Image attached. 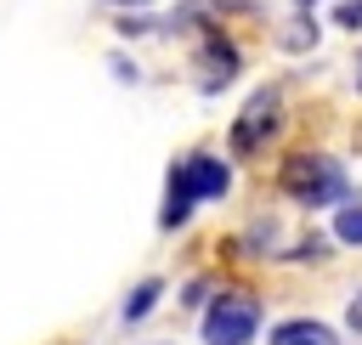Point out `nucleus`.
<instances>
[{"instance_id": "f257e3e1", "label": "nucleus", "mask_w": 362, "mask_h": 345, "mask_svg": "<svg viewBox=\"0 0 362 345\" xmlns=\"http://www.w3.org/2000/svg\"><path fill=\"white\" fill-rule=\"evenodd\" d=\"M226 192H232V164H226L221 153H187V158H175L170 175H164V209H158V226L175 232V226L192 221L198 204H215V198H226Z\"/></svg>"}, {"instance_id": "f03ea898", "label": "nucleus", "mask_w": 362, "mask_h": 345, "mask_svg": "<svg viewBox=\"0 0 362 345\" xmlns=\"http://www.w3.org/2000/svg\"><path fill=\"white\" fill-rule=\"evenodd\" d=\"M277 187L300 204V209H339L351 198V175L339 158L328 153H288L277 170Z\"/></svg>"}, {"instance_id": "7ed1b4c3", "label": "nucleus", "mask_w": 362, "mask_h": 345, "mask_svg": "<svg viewBox=\"0 0 362 345\" xmlns=\"http://www.w3.org/2000/svg\"><path fill=\"white\" fill-rule=\"evenodd\" d=\"M204 345H255L260 334V300L249 288H221L204 300V322H198Z\"/></svg>"}, {"instance_id": "20e7f679", "label": "nucleus", "mask_w": 362, "mask_h": 345, "mask_svg": "<svg viewBox=\"0 0 362 345\" xmlns=\"http://www.w3.org/2000/svg\"><path fill=\"white\" fill-rule=\"evenodd\" d=\"M238 74H243L238 40H232L221 23H209V28L198 34V45H192V79H198V90H204V96H221Z\"/></svg>"}, {"instance_id": "39448f33", "label": "nucleus", "mask_w": 362, "mask_h": 345, "mask_svg": "<svg viewBox=\"0 0 362 345\" xmlns=\"http://www.w3.org/2000/svg\"><path fill=\"white\" fill-rule=\"evenodd\" d=\"M277 124H283V90H277V85H260V90L243 102V113L232 119L226 141H232V153H238V158H255V153L277 136Z\"/></svg>"}, {"instance_id": "423d86ee", "label": "nucleus", "mask_w": 362, "mask_h": 345, "mask_svg": "<svg viewBox=\"0 0 362 345\" xmlns=\"http://www.w3.org/2000/svg\"><path fill=\"white\" fill-rule=\"evenodd\" d=\"M266 345H334V328L328 322H317V317H288V322H277L272 328V339Z\"/></svg>"}, {"instance_id": "0eeeda50", "label": "nucleus", "mask_w": 362, "mask_h": 345, "mask_svg": "<svg viewBox=\"0 0 362 345\" xmlns=\"http://www.w3.org/2000/svg\"><path fill=\"white\" fill-rule=\"evenodd\" d=\"M322 40V23H317V11H305V6H294V17L277 28V45L283 51H311Z\"/></svg>"}, {"instance_id": "6e6552de", "label": "nucleus", "mask_w": 362, "mask_h": 345, "mask_svg": "<svg viewBox=\"0 0 362 345\" xmlns=\"http://www.w3.org/2000/svg\"><path fill=\"white\" fill-rule=\"evenodd\" d=\"M164 300V277H141L130 294H124V305H119V317L124 322H141V317H153V305Z\"/></svg>"}, {"instance_id": "1a4fd4ad", "label": "nucleus", "mask_w": 362, "mask_h": 345, "mask_svg": "<svg viewBox=\"0 0 362 345\" xmlns=\"http://www.w3.org/2000/svg\"><path fill=\"white\" fill-rule=\"evenodd\" d=\"M334 238L351 243V249H362V198H345V204H339V215H334Z\"/></svg>"}, {"instance_id": "9d476101", "label": "nucleus", "mask_w": 362, "mask_h": 345, "mask_svg": "<svg viewBox=\"0 0 362 345\" xmlns=\"http://www.w3.org/2000/svg\"><path fill=\"white\" fill-rule=\"evenodd\" d=\"M334 28L362 34V0H334Z\"/></svg>"}, {"instance_id": "9b49d317", "label": "nucleus", "mask_w": 362, "mask_h": 345, "mask_svg": "<svg viewBox=\"0 0 362 345\" xmlns=\"http://www.w3.org/2000/svg\"><path fill=\"white\" fill-rule=\"evenodd\" d=\"M107 68L119 74V85H136V79H141V68H136V62H130L124 51H113V57H107Z\"/></svg>"}, {"instance_id": "f8f14e48", "label": "nucleus", "mask_w": 362, "mask_h": 345, "mask_svg": "<svg viewBox=\"0 0 362 345\" xmlns=\"http://www.w3.org/2000/svg\"><path fill=\"white\" fill-rule=\"evenodd\" d=\"M204 300H209V283H204V277H192V283L181 288V305H204Z\"/></svg>"}, {"instance_id": "ddd939ff", "label": "nucleus", "mask_w": 362, "mask_h": 345, "mask_svg": "<svg viewBox=\"0 0 362 345\" xmlns=\"http://www.w3.org/2000/svg\"><path fill=\"white\" fill-rule=\"evenodd\" d=\"M345 328H351V334H362V288H356V294H351V305H345Z\"/></svg>"}, {"instance_id": "4468645a", "label": "nucleus", "mask_w": 362, "mask_h": 345, "mask_svg": "<svg viewBox=\"0 0 362 345\" xmlns=\"http://www.w3.org/2000/svg\"><path fill=\"white\" fill-rule=\"evenodd\" d=\"M102 6H113V11H153L158 0H102Z\"/></svg>"}, {"instance_id": "2eb2a0df", "label": "nucleus", "mask_w": 362, "mask_h": 345, "mask_svg": "<svg viewBox=\"0 0 362 345\" xmlns=\"http://www.w3.org/2000/svg\"><path fill=\"white\" fill-rule=\"evenodd\" d=\"M356 90H362V57H356Z\"/></svg>"}, {"instance_id": "dca6fc26", "label": "nucleus", "mask_w": 362, "mask_h": 345, "mask_svg": "<svg viewBox=\"0 0 362 345\" xmlns=\"http://www.w3.org/2000/svg\"><path fill=\"white\" fill-rule=\"evenodd\" d=\"M294 6H305V11H311V6H317V0H294Z\"/></svg>"}]
</instances>
